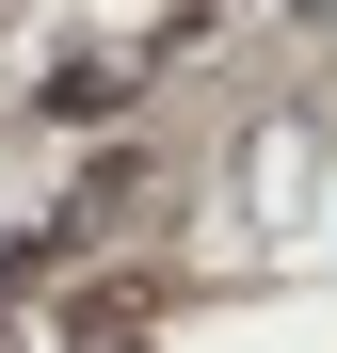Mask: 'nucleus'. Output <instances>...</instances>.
<instances>
[{
    "mask_svg": "<svg viewBox=\"0 0 337 353\" xmlns=\"http://www.w3.org/2000/svg\"><path fill=\"white\" fill-rule=\"evenodd\" d=\"M145 337V289H81V305H65V353H129Z\"/></svg>",
    "mask_w": 337,
    "mask_h": 353,
    "instance_id": "obj_1",
    "label": "nucleus"
}]
</instances>
